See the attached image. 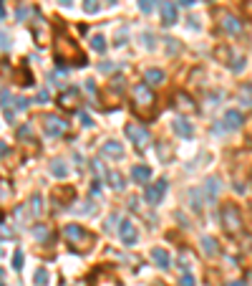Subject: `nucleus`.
Here are the masks:
<instances>
[{"instance_id":"nucleus-28","label":"nucleus","mask_w":252,"mask_h":286,"mask_svg":"<svg viewBox=\"0 0 252 286\" xmlns=\"http://www.w3.org/2000/svg\"><path fill=\"white\" fill-rule=\"evenodd\" d=\"M154 8H156V0H139V10H141V13L149 15Z\"/></svg>"},{"instance_id":"nucleus-40","label":"nucleus","mask_w":252,"mask_h":286,"mask_svg":"<svg viewBox=\"0 0 252 286\" xmlns=\"http://www.w3.org/2000/svg\"><path fill=\"white\" fill-rule=\"evenodd\" d=\"M101 193V185H99V180H93V185H91V195H99Z\"/></svg>"},{"instance_id":"nucleus-32","label":"nucleus","mask_w":252,"mask_h":286,"mask_svg":"<svg viewBox=\"0 0 252 286\" xmlns=\"http://www.w3.org/2000/svg\"><path fill=\"white\" fill-rule=\"evenodd\" d=\"M28 104H30V101H28L25 96H18V99H15V107H13V109H15V112H23V109H28Z\"/></svg>"},{"instance_id":"nucleus-10","label":"nucleus","mask_w":252,"mask_h":286,"mask_svg":"<svg viewBox=\"0 0 252 286\" xmlns=\"http://www.w3.org/2000/svg\"><path fill=\"white\" fill-rule=\"evenodd\" d=\"M151 261H154L162 271H167V269L172 266V258H169V253H167L164 248H151Z\"/></svg>"},{"instance_id":"nucleus-22","label":"nucleus","mask_w":252,"mask_h":286,"mask_svg":"<svg viewBox=\"0 0 252 286\" xmlns=\"http://www.w3.org/2000/svg\"><path fill=\"white\" fill-rule=\"evenodd\" d=\"M240 104L242 107H252V84H242L240 86Z\"/></svg>"},{"instance_id":"nucleus-15","label":"nucleus","mask_w":252,"mask_h":286,"mask_svg":"<svg viewBox=\"0 0 252 286\" xmlns=\"http://www.w3.org/2000/svg\"><path fill=\"white\" fill-rule=\"evenodd\" d=\"M172 129H174L179 137H192V135H194L192 124H189V122H184V119H172Z\"/></svg>"},{"instance_id":"nucleus-9","label":"nucleus","mask_w":252,"mask_h":286,"mask_svg":"<svg viewBox=\"0 0 252 286\" xmlns=\"http://www.w3.org/2000/svg\"><path fill=\"white\" fill-rule=\"evenodd\" d=\"M33 36H36L38 43H46L48 41V23L41 15H36V20H33Z\"/></svg>"},{"instance_id":"nucleus-37","label":"nucleus","mask_w":252,"mask_h":286,"mask_svg":"<svg viewBox=\"0 0 252 286\" xmlns=\"http://www.w3.org/2000/svg\"><path fill=\"white\" fill-rule=\"evenodd\" d=\"M78 119H81V124H83V127H91V124H93V122H91V117H88L86 112H81V114H78Z\"/></svg>"},{"instance_id":"nucleus-51","label":"nucleus","mask_w":252,"mask_h":286,"mask_svg":"<svg viewBox=\"0 0 252 286\" xmlns=\"http://www.w3.org/2000/svg\"><path fill=\"white\" fill-rule=\"evenodd\" d=\"M227 286H245L242 281H232V284H227Z\"/></svg>"},{"instance_id":"nucleus-13","label":"nucleus","mask_w":252,"mask_h":286,"mask_svg":"<svg viewBox=\"0 0 252 286\" xmlns=\"http://www.w3.org/2000/svg\"><path fill=\"white\" fill-rule=\"evenodd\" d=\"M101 152H104V157H114V160H121L124 157V147L119 142H104V147H101Z\"/></svg>"},{"instance_id":"nucleus-20","label":"nucleus","mask_w":252,"mask_h":286,"mask_svg":"<svg viewBox=\"0 0 252 286\" xmlns=\"http://www.w3.org/2000/svg\"><path fill=\"white\" fill-rule=\"evenodd\" d=\"M217 190H219V180H217V177L207 180V183H204V188H202V193H204V198H207V200H209V198H214V195H217Z\"/></svg>"},{"instance_id":"nucleus-35","label":"nucleus","mask_w":252,"mask_h":286,"mask_svg":"<svg viewBox=\"0 0 252 286\" xmlns=\"http://www.w3.org/2000/svg\"><path fill=\"white\" fill-rule=\"evenodd\" d=\"M8 101H10V91H8V89H3V91H0V107H10Z\"/></svg>"},{"instance_id":"nucleus-8","label":"nucleus","mask_w":252,"mask_h":286,"mask_svg":"<svg viewBox=\"0 0 252 286\" xmlns=\"http://www.w3.org/2000/svg\"><path fill=\"white\" fill-rule=\"evenodd\" d=\"M162 23L164 25H174L177 23V5L172 0H164L162 3Z\"/></svg>"},{"instance_id":"nucleus-50","label":"nucleus","mask_w":252,"mask_h":286,"mask_svg":"<svg viewBox=\"0 0 252 286\" xmlns=\"http://www.w3.org/2000/svg\"><path fill=\"white\" fill-rule=\"evenodd\" d=\"M3 18H5V8L0 5V20H3Z\"/></svg>"},{"instance_id":"nucleus-33","label":"nucleus","mask_w":252,"mask_h":286,"mask_svg":"<svg viewBox=\"0 0 252 286\" xmlns=\"http://www.w3.org/2000/svg\"><path fill=\"white\" fill-rule=\"evenodd\" d=\"M30 135H33V129H30V124H23V127L18 129V137H20V140H28Z\"/></svg>"},{"instance_id":"nucleus-44","label":"nucleus","mask_w":252,"mask_h":286,"mask_svg":"<svg viewBox=\"0 0 252 286\" xmlns=\"http://www.w3.org/2000/svg\"><path fill=\"white\" fill-rule=\"evenodd\" d=\"M86 91L93 94V91H96V84H93V81H86Z\"/></svg>"},{"instance_id":"nucleus-27","label":"nucleus","mask_w":252,"mask_h":286,"mask_svg":"<svg viewBox=\"0 0 252 286\" xmlns=\"http://www.w3.org/2000/svg\"><path fill=\"white\" fill-rule=\"evenodd\" d=\"M36 286H48V271L46 269H38L36 271Z\"/></svg>"},{"instance_id":"nucleus-11","label":"nucleus","mask_w":252,"mask_h":286,"mask_svg":"<svg viewBox=\"0 0 252 286\" xmlns=\"http://www.w3.org/2000/svg\"><path fill=\"white\" fill-rule=\"evenodd\" d=\"M240 124H242V114L240 112H227L225 119H222V124L217 129H237Z\"/></svg>"},{"instance_id":"nucleus-53","label":"nucleus","mask_w":252,"mask_h":286,"mask_svg":"<svg viewBox=\"0 0 252 286\" xmlns=\"http://www.w3.org/2000/svg\"><path fill=\"white\" fill-rule=\"evenodd\" d=\"M0 286H3V284H0Z\"/></svg>"},{"instance_id":"nucleus-12","label":"nucleus","mask_w":252,"mask_h":286,"mask_svg":"<svg viewBox=\"0 0 252 286\" xmlns=\"http://www.w3.org/2000/svg\"><path fill=\"white\" fill-rule=\"evenodd\" d=\"M131 180H134V183H149V180H151V167H146V165H134V167H131Z\"/></svg>"},{"instance_id":"nucleus-14","label":"nucleus","mask_w":252,"mask_h":286,"mask_svg":"<svg viewBox=\"0 0 252 286\" xmlns=\"http://www.w3.org/2000/svg\"><path fill=\"white\" fill-rule=\"evenodd\" d=\"M121 241H124L126 246L136 243V228H134L131 220H121Z\"/></svg>"},{"instance_id":"nucleus-26","label":"nucleus","mask_w":252,"mask_h":286,"mask_svg":"<svg viewBox=\"0 0 252 286\" xmlns=\"http://www.w3.org/2000/svg\"><path fill=\"white\" fill-rule=\"evenodd\" d=\"M30 233H33V236H36V238H38V241H46V238H48V236H51V233H48V228H46V225H36V228H33V230H30Z\"/></svg>"},{"instance_id":"nucleus-24","label":"nucleus","mask_w":252,"mask_h":286,"mask_svg":"<svg viewBox=\"0 0 252 286\" xmlns=\"http://www.w3.org/2000/svg\"><path fill=\"white\" fill-rule=\"evenodd\" d=\"M177 109H182V112H194V101L189 99L187 94H179V96H177Z\"/></svg>"},{"instance_id":"nucleus-46","label":"nucleus","mask_w":252,"mask_h":286,"mask_svg":"<svg viewBox=\"0 0 252 286\" xmlns=\"http://www.w3.org/2000/svg\"><path fill=\"white\" fill-rule=\"evenodd\" d=\"M25 15H28V8H20V10H18V18H20V20H23V18H25Z\"/></svg>"},{"instance_id":"nucleus-52","label":"nucleus","mask_w":252,"mask_h":286,"mask_svg":"<svg viewBox=\"0 0 252 286\" xmlns=\"http://www.w3.org/2000/svg\"><path fill=\"white\" fill-rule=\"evenodd\" d=\"M247 286H252V276H250V284H247Z\"/></svg>"},{"instance_id":"nucleus-43","label":"nucleus","mask_w":252,"mask_h":286,"mask_svg":"<svg viewBox=\"0 0 252 286\" xmlns=\"http://www.w3.org/2000/svg\"><path fill=\"white\" fill-rule=\"evenodd\" d=\"M144 41H146V46H151V48H154V36H149V33H144Z\"/></svg>"},{"instance_id":"nucleus-45","label":"nucleus","mask_w":252,"mask_h":286,"mask_svg":"<svg viewBox=\"0 0 252 286\" xmlns=\"http://www.w3.org/2000/svg\"><path fill=\"white\" fill-rule=\"evenodd\" d=\"M245 13L252 18V0H247V3H245Z\"/></svg>"},{"instance_id":"nucleus-6","label":"nucleus","mask_w":252,"mask_h":286,"mask_svg":"<svg viewBox=\"0 0 252 286\" xmlns=\"http://www.w3.org/2000/svg\"><path fill=\"white\" fill-rule=\"evenodd\" d=\"M124 132H126V137L136 144V147H146V144H149V140H151V135H149L144 127H139V124H126Z\"/></svg>"},{"instance_id":"nucleus-31","label":"nucleus","mask_w":252,"mask_h":286,"mask_svg":"<svg viewBox=\"0 0 252 286\" xmlns=\"http://www.w3.org/2000/svg\"><path fill=\"white\" fill-rule=\"evenodd\" d=\"M13 269H15V271L23 269V251H15V253H13Z\"/></svg>"},{"instance_id":"nucleus-19","label":"nucleus","mask_w":252,"mask_h":286,"mask_svg":"<svg viewBox=\"0 0 252 286\" xmlns=\"http://www.w3.org/2000/svg\"><path fill=\"white\" fill-rule=\"evenodd\" d=\"M51 175L58 177V180L66 177V175H68V165H66L63 160H53V162H51Z\"/></svg>"},{"instance_id":"nucleus-5","label":"nucleus","mask_w":252,"mask_h":286,"mask_svg":"<svg viewBox=\"0 0 252 286\" xmlns=\"http://www.w3.org/2000/svg\"><path fill=\"white\" fill-rule=\"evenodd\" d=\"M164 193H167V180L162 177V180H156V183H151V185L146 188L144 198H146V203H149V205H159V203H162V198H164Z\"/></svg>"},{"instance_id":"nucleus-23","label":"nucleus","mask_w":252,"mask_h":286,"mask_svg":"<svg viewBox=\"0 0 252 286\" xmlns=\"http://www.w3.org/2000/svg\"><path fill=\"white\" fill-rule=\"evenodd\" d=\"M76 99H78V91H76V89H71V91H63L61 96H58V104H61V107H71Z\"/></svg>"},{"instance_id":"nucleus-48","label":"nucleus","mask_w":252,"mask_h":286,"mask_svg":"<svg viewBox=\"0 0 252 286\" xmlns=\"http://www.w3.org/2000/svg\"><path fill=\"white\" fill-rule=\"evenodd\" d=\"M5 152H8V144H5V142H0V157H3Z\"/></svg>"},{"instance_id":"nucleus-34","label":"nucleus","mask_w":252,"mask_h":286,"mask_svg":"<svg viewBox=\"0 0 252 286\" xmlns=\"http://www.w3.org/2000/svg\"><path fill=\"white\" fill-rule=\"evenodd\" d=\"M13 236H15V233H13V228H8V225H3V223H0V238H5V241H10Z\"/></svg>"},{"instance_id":"nucleus-29","label":"nucleus","mask_w":252,"mask_h":286,"mask_svg":"<svg viewBox=\"0 0 252 286\" xmlns=\"http://www.w3.org/2000/svg\"><path fill=\"white\" fill-rule=\"evenodd\" d=\"M30 211L36 215L43 213V200H41V195H33V200H30Z\"/></svg>"},{"instance_id":"nucleus-21","label":"nucleus","mask_w":252,"mask_h":286,"mask_svg":"<svg viewBox=\"0 0 252 286\" xmlns=\"http://www.w3.org/2000/svg\"><path fill=\"white\" fill-rule=\"evenodd\" d=\"M106 180H109V185H111L114 190H124V188H126L124 177H121L119 172H111V170H109V172H106Z\"/></svg>"},{"instance_id":"nucleus-16","label":"nucleus","mask_w":252,"mask_h":286,"mask_svg":"<svg viewBox=\"0 0 252 286\" xmlns=\"http://www.w3.org/2000/svg\"><path fill=\"white\" fill-rule=\"evenodd\" d=\"M222 28H225L227 33H240L242 25H240V20H237L235 15H225V18H222Z\"/></svg>"},{"instance_id":"nucleus-39","label":"nucleus","mask_w":252,"mask_h":286,"mask_svg":"<svg viewBox=\"0 0 252 286\" xmlns=\"http://www.w3.org/2000/svg\"><path fill=\"white\" fill-rule=\"evenodd\" d=\"M245 69V59H237V64L232 66V71H242Z\"/></svg>"},{"instance_id":"nucleus-25","label":"nucleus","mask_w":252,"mask_h":286,"mask_svg":"<svg viewBox=\"0 0 252 286\" xmlns=\"http://www.w3.org/2000/svg\"><path fill=\"white\" fill-rule=\"evenodd\" d=\"M91 48L99 51V54H104V51H106V38H104V36H93V38H91Z\"/></svg>"},{"instance_id":"nucleus-1","label":"nucleus","mask_w":252,"mask_h":286,"mask_svg":"<svg viewBox=\"0 0 252 286\" xmlns=\"http://www.w3.org/2000/svg\"><path fill=\"white\" fill-rule=\"evenodd\" d=\"M63 236H66L68 246H71L76 253H86V251H91L93 243H96V236L88 233L86 228H81L78 223H68V225L63 228Z\"/></svg>"},{"instance_id":"nucleus-38","label":"nucleus","mask_w":252,"mask_h":286,"mask_svg":"<svg viewBox=\"0 0 252 286\" xmlns=\"http://www.w3.org/2000/svg\"><path fill=\"white\" fill-rule=\"evenodd\" d=\"M10 41H8V33H0V48H8Z\"/></svg>"},{"instance_id":"nucleus-30","label":"nucleus","mask_w":252,"mask_h":286,"mask_svg":"<svg viewBox=\"0 0 252 286\" xmlns=\"http://www.w3.org/2000/svg\"><path fill=\"white\" fill-rule=\"evenodd\" d=\"M83 10H86L88 15H93V13L99 10V0H83Z\"/></svg>"},{"instance_id":"nucleus-18","label":"nucleus","mask_w":252,"mask_h":286,"mask_svg":"<svg viewBox=\"0 0 252 286\" xmlns=\"http://www.w3.org/2000/svg\"><path fill=\"white\" fill-rule=\"evenodd\" d=\"M164 79H167V76H164L162 69H149V71H146V84H149V86H151V84L159 86V84H164Z\"/></svg>"},{"instance_id":"nucleus-7","label":"nucleus","mask_w":252,"mask_h":286,"mask_svg":"<svg viewBox=\"0 0 252 286\" xmlns=\"http://www.w3.org/2000/svg\"><path fill=\"white\" fill-rule=\"evenodd\" d=\"M46 122V132L51 135V137H61V135H66V129H68V122H63L61 117H46L43 119Z\"/></svg>"},{"instance_id":"nucleus-4","label":"nucleus","mask_w":252,"mask_h":286,"mask_svg":"<svg viewBox=\"0 0 252 286\" xmlns=\"http://www.w3.org/2000/svg\"><path fill=\"white\" fill-rule=\"evenodd\" d=\"M71 54H73L76 59H83V61H86V56L78 51V46H76L73 41H68V38H58V41H56V61H58V66H63V61H68V59H71Z\"/></svg>"},{"instance_id":"nucleus-42","label":"nucleus","mask_w":252,"mask_h":286,"mask_svg":"<svg viewBox=\"0 0 252 286\" xmlns=\"http://www.w3.org/2000/svg\"><path fill=\"white\" fill-rule=\"evenodd\" d=\"M114 69H116V66H114V64H101V71H104V73L114 71Z\"/></svg>"},{"instance_id":"nucleus-3","label":"nucleus","mask_w":252,"mask_h":286,"mask_svg":"<svg viewBox=\"0 0 252 286\" xmlns=\"http://www.w3.org/2000/svg\"><path fill=\"white\" fill-rule=\"evenodd\" d=\"M222 223H225V228L230 233H240L242 230V213H240V208L232 205V203H227L222 208Z\"/></svg>"},{"instance_id":"nucleus-36","label":"nucleus","mask_w":252,"mask_h":286,"mask_svg":"<svg viewBox=\"0 0 252 286\" xmlns=\"http://www.w3.org/2000/svg\"><path fill=\"white\" fill-rule=\"evenodd\" d=\"M179 286H197V281H194V276H192V274H184V276H182V281H179Z\"/></svg>"},{"instance_id":"nucleus-17","label":"nucleus","mask_w":252,"mask_h":286,"mask_svg":"<svg viewBox=\"0 0 252 286\" xmlns=\"http://www.w3.org/2000/svg\"><path fill=\"white\" fill-rule=\"evenodd\" d=\"M202 251H204L207 256H217V253H219V246H217V241H214V238L204 236V238H202Z\"/></svg>"},{"instance_id":"nucleus-2","label":"nucleus","mask_w":252,"mask_h":286,"mask_svg":"<svg viewBox=\"0 0 252 286\" xmlns=\"http://www.w3.org/2000/svg\"><path fill=\"white\" fill-rule=\"evenodd\" d=\"M131 94H134V107H136V112H146V109H151L154 107V91H151V86L149 84H136L134 89H131Z\"/></svg>"},{"instance_id":"nucleus-41","label":"nucleus","mask_w":252,"mask_h":286,"mask_svg":"<svg viewBox=\"0 0 252 286\" xmlns=\"http://www.w3.org/2000/svg\"><path fill=\"white\" fill-rule=\"evenodd\" d=\"M38 101H41V104H46V101H48V91H46V89L38 94Z\"/></svg>"},{"instance_id":"nucleus-47","label":"nucleus","mask_w":252,"mask_h":286,"mask_svg":"<svg viewBox=\"0 0 252 286\" xmlns=\"http://www.w3.org/2000/svg\"><path fill=\"white\" fill-rule=\"evenodd\" d=\"M58 3H61L63 8H71V5H73V0H58Z\"/></svg>"},{"instance_id":"nucleus-49","label":"nucleus","mask_w":252,"mask_h":286,"mask_svg":"<svg viewBox=\"0 0 252 286\" xmlns=\"http://www.w3.org/2000/svg\"><path fill=\"white\" fill-rule=\"evenodd\" d=\"M197 0H179V5H194Z\"/></svg>"}]
</instances>
